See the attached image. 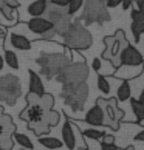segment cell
Instances as JSON below:
<instances>
[{
	"mask_svg": "<svg viewBox=\"0 0 144 150\" xmlns=\"http://www.w3.org/2000/svg\"><path fill=\"white\" fill-rule=\"evenodd\" d=\"M13 139L17 142V144H20L23 149H26V150H33L34 149V146H33V142H31V139L26 135H23V133H17V132H14L13 133Z\"/></svg>",
	"mask_w": 144,
	"mask_h": 150,
	"instance_id": "obj_20",
	"label": "cell"
},
{
	"mask_svg": "<svg viewBox=\"0 0 144 150\" xmlns=\"http://www.w3.org/2000/svg\"><path fill=\"white\" fill-rule=\"evenodd\" d=\"M110 19L112 17H110L109 8L106 6V2H102V0H85L84 13L81 14L77 22H84L87 26H90L92 23L102 25Z\"/></svg>",
	"mask_w": 144,
	"mask_h": 150,
	"instance_id": "obj_3",
	"label": "cell"
},
{
	"mask_svg": "<svg viewBox=\"0 0 144 150\" xmlns=\"http://www.w3.org/2000/svg\"><path fill=\"white\" fill-rule=\"evenodd\" d=\"M2 70H3V57L0 56V71H2Z\"/></svg>",
	"mask_w": 144,
	"mask_h": 150,
	"instance_id": "obj_45",
	"label": "cell"
},
{
	"mask_svg": "<svg viewBox=\"0 0 144 150\" xmlns=\"http://www.w3.org/2000/svg\"><path fill=\"white\" fill-rule=\"evenodd\" d=\"M42 119L45 121L50 127H54V125L59 124L60 115H59L57 112H54V110H47V112L43 113V118H42Z\"/></svg>",
	"mask_w": 144,
	"mask_h": 150,
	"instance_id": "obj_23",
	"label": "cell"
},
{
	"mask_svg": "<svg viewBox=\"0 0 144 150\" xmlns=\"http://www.w3.org/2000/svg\"><path fill=\"white\" fill-rule=\"evenodd\" d=\"M0 13H2L6 19H13V17H14V14H13V13H14V9L11 8V6H8L6 3H3L2 6H0Z\"/></svg>",
	"mask_w": 144,
	"mask_h": 150,
	"instance_id": "obj_35",
	"label": "cell"
},
{
	"mask_svg": "<svg viewBox=\"0 0 144 150\" xmlns=\"http://www.w3.org/2000/svg\"><path fill=\"white\" fill-rule=\"evenodd\" d=\"M96 105L101 107L104 112V125H109L110 129L118 130L119 129V121H123L124 118V112L121 108H118V99H104V98H98L96 99Z\"/></svg>",
	"mask_w": 144,
	"mask_h": 150,
	"instance_id": "obj_6",
	"label": "cell"
},
{
	"mask_svg": "<svg viewBox=\"0 0 144 150\" xmlns=\"http://www.w3.org/2000/svg\"><path fill=\"white\" fill-rule=\"evenodd\" d=\"M118 150H135V149H133V146H129L127 149H118Z\"/></svg>",
	"mask_w": 144,
	"mask_h": 150,
	"instance_id": "obj_46",
	"label": "cell"
},
{
	"mask_svg": "<svg viewBox=\"0 0 144 150\" xmlns=\"http://www.w3.org/2000/svg\"><path fill=\"white\" fill-rule=\"evenodd\" d=\"M138 101H140V102H143V104H144V90L141 91V94H140V99H138Z\"/></svg>",
	"mask_w": 144,
	"mask_h": 150,
	"instance_id": "obj_44",
	"label": "cell"
},
{
	"mask_svg": "<svg viewBox=\"0 0 144 150\" xmlns=\"http://www.w3.org/2000/svg\"><path fill=\"white\" fill-rule=\"evenodd\" d=\"M92 67H93V70H95V71H99V70H101V67H102L101 59L95 57V59H93V62H92Z\"/></svg>",
	"mask_w": 144,
	"mask_h": 150,
	"instance_id": "obj_40",
	"label": "cell"
},
{
	"mask_svg": "<svg viewBox=\"0 0 144 150\" xmlns=\"http://www.w3.org/2000/svg\"><path fill=\"white\" fill-rule=\"evenodd\" d=\"M140 11H141V14L144 16V8H143V9H140Z\"/></svg>",
	"mask_w": 144,
	"mask_h": 150,
	"instance_id": "obj_50",
	"label": "cell"
},
{
	"mask_svg": "<svg viewBox=\"0 0 144 150\" xmlns=\"http://www.w3.org/2000/svg\"><path fill=\"white\" fill-rule=\"evenodd\" d=\"M121 5H123V9L127 11V9L132 6V2H130V0H123V2H121Z\"/></svg>",
	"mask_w": 144,
	"mask_h": 150,
	"instance_id": "obj_43",
	"label": "cell"
},
{
	"mask_svg": "<svg viewBox=\"0 0 144 150\" xmlns=\"http://www.w3.org/2000/svg\"><path fill=\"white\" fill-rule=\"evenodd\" d=\"M20 94H22V87L17 76L5 74L0 77V101L13 107V105H16Z\"/></svg>",
	"mask_w": 144,
	"mask_h": 150,
	"instance_id": "obj_7",
	"label": "cell"
},
{
	"mask_svg": "<svg viewBox=\"0 0 144 150\" xmlns=\"http://www.w3.org/2000/svg\"><path fill=\"white\" fill-rule=\"evenodd\" d=\"M130 16H132V23H133L138 28V31L143 34L144 33V16L141 14V11L140 9H133Z\"/></svg>",
	"mask_w": 144,
	"mask_h": 150,
	"instance_id": "obj_22",
	"label": "cell"
},
{
	"mask_svg": "<svg viewBox=\"0 0 144 150\" xmlns=\"http://www.w3.org/2000/svg\"><path fill=\"white\" fill-rule=\"evenodd\" d=\"M28 28L30 31H33L34 34H43L45 31L51 30L53 28V23L48 22L45 17H33L30 22H28Z\"/></svg>",
	"mask_w": 144,
	"mask_h": 150,
	"instance_id": "obj_12",
	"label": "cell"
},
{
	"mask_svg": "<svg viewBox=\"0 0 144 150\" xmlns=\"http://www.w3.org/2000/svg\"><path fill=\"white\" fill-rule=\"evenodd\" d=\"M96 82H98V90L101 91L102 94H109V93H110V85H109V81H107L104 76L99 74Z\"/></svg>",
	"mask_w": 144,
	"mask_h": 150,
	"instance_id": "obj_31",
	"label": "cell"
},
{
	"mask_svg": "<svg viewBox=\"0 0 144 150\" xmlns=\"http://www.w3.org/2000/svg\"><path fill=\"white\" fill-rule=\"evenodd\" d=\"M70 23H71V19L60 20V22H57V23H54V25H53V30H54V33H56V34H59V36H64L65 33H67L68 26H70Z\"/></svg>",
	"mask_w": 144,
	"mask_h": 150,
	"instance_id": "obj_29",
	"label": "cell"
},
{
	"mask_svg": "<svg viewBox=\"0 0 144 150\" xmlns=\"http://www.w3.org/2000/svg\"><path fill=\"white\" fill-rule=\"evenodd\" d=\"M25 101L28 105H39V101H40V96L36 93H33V91H28L26 93V96H25Z\"/></svg>",
	"mask_w": 144,
	"mask_h": 150,
	"instance_id": "obj_34",
	"label": "cell"
},
{
	"mask_svg": "<svg viewBox=\"0 0 144 150\" xmlns=\"http://www.w3.org/2000/svg\"><path fill=\"white\" fill-rule=\"evenodd\" d=\"M11 43H13V47H16L17 50H22V51H28L31 48V42L28 37L22 36V34H11Z\"/></svg>",
	"mask_w": 144,
	"mask_h": 150,
	"instance_id": "obj_17",
	"label": "cell"
},
{
	"mask_svg": "<svg viewBox=\"0 0 144 150\" xmlns=\"http://www.w3.org/2000/svg\"><path fill=\"white\" fill-rule=\"evenodd\" d=\"M65 45L73 50H88L93 45V37L85 26L81 25V22H71L67 33L62 36Z\"/></svg>",
	"mask_w": 144,
	"mask_h": 150,
	"instance_id": "obj_2",
	"label": "cell"
},
{
	"mask_svg": "<svg viewBox=\"0 0 144 150\" xmlns=\"http://www.w3.org/2000/svg\"><path fill=\"white\" fill-rule=\"evenodd\" d=\"M84 121L87 122V124L96 125V127H98V125H104V112L101 110V107H98V105L95 104V105H93V107L85 113Z\"/></svg>",
	"mask_w": 144,
	"mask_h": 150,
	"instance_id": "obj_13",
	"label": "cell"
},
{
	"mask_svg": "<svg viewBox=\"0 0 144 150\" xmlns=\"http://www.w3.org/2000/svg\"><path fill=\"white\" fill-rule=\"evenodd\" d=\"M101 150H118V147H116L115 142H112V144H109V142H101Z\"/></svg>",
	"mask_w": 144,
	"mask_h": 150,
	"instance_id": "obj_38",
	"label": "cell"
},
{
	"mask_svg": "<svg viewBox=\"0 0 144 150\" xmlns=\"http://www.w3.org/2000/svg\"><path fill=\"white\" fill-rule=\"evenodd\" d=\"M130 94H132L130 84L127 81H123L119 88H118V96H116V99L118 101H127V99H130Z\"/></svg>",
	"mask_w": 144,
	"mask_h": 150,
	"instance_id": "obj_21",
	"label": "cell"
},
{
	"mask_svg": "<svg viewBox=\"0 0 144 150\" xmlns=\"http://www.w3.org/2000/svg\"><path fill=\"white\" fill-rule=\"evenodd\" d=\"M43 113H45V110L40 105H26V108L20 112V119L26 122H37V121H42Z\"/></svg>",
	"mask_w": 144,
	"mask_h": 150,
	"instance_id": "obj_11",
	"label": "cell"
},
{
	"mask_svg": "<svg viewBox=\"0 0 144 150\" xmlns=\"http://www.w3.org/2000/svg\"><path fill=\"white\" fill-rule=\"evenodd\" d=\"M143 56L135 47L127 45L124 50H121L119 53V65H130V67H136L143 64Z\"/></svg>",
	"mask_w": 144,
	"mask_h": 150,
	"instance_id": "obj_9",
	"label": "cell"
},
{
	"mask_svg": "<svg viewBox=\"0 0 144 150\" xmlns=\"http://www.w3.org/2000/svg\"><path fill=\"white\" fill-rule=\"evenodd\" d=\"M22 150H26V149H22Z\"/></svg>",
	"mask_w": 144,
	"mask_h": 150,
	"instance_id": "obj_52",
	"label": "cell"
},
{
	"mask_svg": "<svg viewBox=\"0 0 144 150\" xmlns=\"http://www.w3.org/2000/svg\"><path fill=\"white\" fill-rule=\"evenodd\" d=\"M5 3L8 5V6H11L13 9H16V8H19V2H16V0H5Z\"/></svg>",
	"mask_w": 144,
	"mask_h": 150,
	"instance_id": "obj_41",
	"label": "cell"
},
{
	"mask_svg": "<svg viewBox=\"0 0 144 150\" xmlns=\"http://www.w3.org/2000/svg\"><path fill=\"white\" fill-rule=\"evenodd\" d=\"M0 121H2V125H3V132L5 133H8V135H13V133L16 132V125H14V122L13 119H11V116L9 115H2L0 116Z\"/></svg>",
	"mask_w": 144,
	"mask_h": 150,
	"instance_id": "obj_24",
	"label": "cell"
},
{
	"mask_svg": "<svg viewBox=\"0 0 144 150\" xmlns=\"http://www.w3.org/2000/svg\"><path fill=\"white\" fill-rule=\"evenodd\" d=\"M60 98L64 99L65 105L71 107L73 112H82L88 98V85L85 82L76 85H62Z\"/></svg>",
	"mask_w": 144,
	"mask_h": 150,
	"instance_id": "obj_4",
	"label": "cell"
},
{
	"mask_svg": "<svg viewBox=\"0 0 144 150\" xmlns=\"http://www.w3.org/2000/svg\"><path fill=\"white\" fill-rule=\"evenodd\" d=\"M104 45H106V51L102 53V59H107L112 62L115 68H118L119 65V53H121V45L119 42L115 39V36H109L104 39Z\"/></svg>",
	"mask_w": 144,
	"mask_h": 150,
	"instance_id": "obj_8",
	"label": "cell"
},
{
	"mask_svg": "<svg viewBox=\"0 0 144 150\" xmlns=\"http://www.w3.org/2000/svg\"><path fill=\"white\" fill-rule=\"evenodd\" d=\"M62 142L68 150H73L76 147V136L73 132V127L68 121H65V124L62 127Z\"/></svg>",
	"mask_w": 144,
	"mask_h": 150,
	"instance_id": "obj_14",
	"label": "cell"
},
{
	"mask_svg": "<svg viewBox=\"0 0 144 150\" xmlns=\"http://www.w3.org/2000/svg\"><path fill=\"white\" fill-rule=\"evenodd\" d=\"M82 5H84V0H70V2H68V6H67L68 16H71V17H73L77 11L82 8Z\"/></svg>",
	"mask_w": 144,
	"mask_h": 150,
	"instance_id": "obj_30",
	"label": "cell"
},
{
	"mask_svg": "<svg viewBox=\"0 0 144 150\" xmlns=\"http://www.w3.org/2000/svg\"><path fill=\"white\" fill-rule=\"evenodd\" d=\"M3 113H5V112H3V107H2V105H0V116H2Z\"/></svg>",
	"mask_w": 144,
	"mask_h": 150,
	"instance_id": "obj_48",
	"label": "cell"
},
{
	"mask_svg": "<svg viewBox=\"0 0 144 150\" xmlns=\"http://www.w3.org/2000/svg\"><path fill=\"white\" fill-rule=\"evenodd\" d=\"M42 17H45L48 22H51V23L54 25V23H57V22H60V20L71 19V16H68L67 8H60V6H56V5L48 3Z\"/></svg>",
	"mask_w": 144,
	"mask_h": 150,
	"instance_id": "obj_10",
	"label": "cell"
},
{
	"mask_svg": "<svg viewBox=\"0 0 144 150\" xmlns=\"http://www.w3.org/2000/svg\"><path fill=\"white\" fill-rule=\"evenodd\" d=\"M36 64L40 67V76L45 79H53L64 67L70 64V60L64 53H43L36 59Z\"/></svg>",
	"mask_w": 144,
	"mask_h": 150,
	"instance_id": "obj_1",
	"label": "cell"
},
{
	"mask_svg": "<svg viewBox=\"0 0 144 150\" xmlns=\"http://www.w3.org/2000/svg\"><path fill=\"white\" fill-rule=\"evenodd\" d=\"M88 74H90L88 65L82 62H76V64H68L67 67H64L57 73L56 79L62 85H76V84L85 82Z\"/></svg>",
	"mask_w": 144,
	"mask_h": 150,
	"instance_id": "obj_5",
	"label": "cell"
},
{
	"mask_svg": "<svg viewBox=\"0 0 144 150\" xmlns=\"http://www.w3.org/2000/svg\"><path fill=\"white\" fill-rule=\"evenodd\" d=\"M39 105H40L45 112H47V110H53V107H54V96H53V94H50V93H43L40 96Z\"/></svg>",
	"mask_w": 144,
	"mask_h": 150,
	"instance_id": "obj_26",
	"label": "cell"
},
{
	"mask_svg": "<svg viewBox=\"0 0 144 150\" xmlns=\"http://www.w3.org/2000/svg\"><path fill=\"white\" fill-rule=\"evenodd\" d=\"M130 104H132V110L135 113V118L138 121H144V104L140 102L138 99H130Z\"/></svg>",
	"mask_w": 144,
	"mask_h": 150,
	"instance_id": "obj_25",
	"label": "cell"
},
{
	"mask_svg": "<svg viewBox=\"0 0 144 150\" xmlns=\"http://www.w3.org/2000/svg\"><path fill=\"white\" fill-rule=\"evenodd\" d=\"M28 129H31L37 136H40V135H48L51 127L42 119V121H37V122H28Z\"/></svg>",
	"mask_w": 144,
	"mask_h": 150,
	"instance_id": "obj_19",
	"label": "cell"
},
{
	"mask_svg": "<svg viewBox=\"0 0 144 150\" xmlns=\"http://www.w3.org/2000/svg\"><path fill=\"white\" fill-rule=\"evenodd\" d=\"M121 2H123V0H106V6L107 8H116L121 5Z\"/></svg>",
	"mask_w": 144,
	"mask_h": 150,
	"instance_id": "obj_39",
	"label": "cell"
},
{
	"mask_svg": "<svg viewBox=\"0 0 144 150\" xmlns=\"http://www.w3.org/2000/svg\"><path fill=\"white\" fill-rule=\"evenodd\" d=\"M28 74H30V91L39 94V96H42V94L45 93V88H43L40 76H39L36 71H33V70H28Z\"/></svg>",
	"mask_w": 144,
	"mask_h": 150,
	"instance_id": "obj_15",
	"label": "cell"
},
{
	"mask_svg": "<svg viewBox=\"0 0 144 150\" xmlns=\"http://www.w3.org/2000/svg\"><path fill=\"white\" fill-rule=\"evenodd\" d=\"M5 3V0H0V6H2V5Z\"/></svg>",
	"mask_w": 144,
	"mask_h": 150,
	"instance_id": "obj_49",
	"label": "cell"
},
{
	"mask_svg": "<svg viewBox=\"0 0 144 150\" xmlns=\"http://www.w3.org/2000/svg\"><path fill=\"white\" fill-rule=\"evenodd\" d=\"M3 133H5L3 132V125H2V121H0V135H3Z\"/></svg>",
	"mask_w": 144,
	"mask_h": 150,
	"instance_id": "obj_47",
	"label": "cell"
},
{
	"mask_svg": "<svg viewBox=\"0 0 144 150\" xmlns=\"http://www.w3.org/2000/svg\"><path fill=\"white\" fill-rule=\"evenodd\" d=\"M68 2H70V0H48V3L56 5V6H60V8H67Z\"/></svg>",
	"mask_w": 144,
	"mask_h": 150,
	"instance_id": "obj_36",
	"label": "cell"
},
{
	"mask_svg": "<svg viewBox=\"0 0 144 150\" xmlns=\"http://www.w3.org/2000/svg\"><path fill=\"white\" fill-rule=\"evenodd\" d=\"M5 64H8V67H11L13 70L19 68V59H17L14 51H9V50L5 51Z\"/></svg>",
	"mask_w": 144,
	"mask_h": 150,
	"instance_id": "obj_28",
	"label": "cell"
},
{
	"mask_svg": "<svg viewBox=\"0 0 144 150\" xmlns=\"http://www.w3.org/2000/svg\"><path fill=\"white\" fill-rule=\"evenodd\" d=\"M39 144H42L48 150H57L64 146V142L54 136H39Z\"/></svg>",
	"mask_w": 144,
	"mask_h": 150,
	"instance_id": "obj_18",
	"label": "cell"
},
{
	"mask_svg": "<svg viewBox=\"0 0 144 150\" xmlns=\"http://www.w3.org/2000/svg\"><path fill=\"white\" fill-rule=\"evenodd\" d=\"M13 147H14L13 135H8V133L0 135V150H13Z\"/></svg>",
	"mask_w": 144,
	"mask_h": 150,
	"instance_id": "obj_27",
	"label": "cell"
},
{
	"mask_svg": "<svg viewBox=\"0 0 144 150\" xmlns=\"http://www.w3.org/2000/svg\"><path fill=\"white\" fill-rule=\"evenodd\" d=\"M47 5H48V0H34L28 6V14L33 16V17H42L47 9Z\"/></svg>",
	"mask_w": 144,
	"mask_h": 150,
	"instance_id": "obj_16",
	"label": "cell"
},
{
	"mask_svg": "<svg viewBox=\"0 0 144 150\" xmlns=\"http://www.w3.org/2000/svg\"><path fill=\"white\" fill-rule=\"evenodd\" d=\"M82 135H84L85 138H90V139H98L99 141L106 133L101 132V130H96V129H87V130L82 132Z\"/></svg>",
	"mask_w": 144,
	"mask_h": 150,
	"instance_id": "obj_32",
	"label": "cell"
},
{
	"mask_svg": "<svg viewBox=\"0 0 144 150\" xmlns=\"http://www.w3.org/2000/svg\"><path fill=\"white\" fill-rule=\"evenodd\" d=\"M115 39L119 42L121 50H124L127 45H129V42H127V37H126V34H124V31H123V30H118V31L115 33Z\"/></svg>",
	"mask_w": 144,
	"mask_h": 150,
	"instance_id": "obj_33",
	"label": "cell"
},
{
	"mask_svg": "<svg viewBox=\"0 0 144 150\" xmlns=\"http://www.w3.org/2000/svg\"><path fill=\"white\" fill-rule=\"evenodd\" d=\"M130 2H136V0H130Z\"/></svg>",
	"mask_w": 144,
	"mask_h": 150,
	"instance_id": "obj_51",
	"label": "cell"
},
{
	"mask_svg": "<svg viewBox=\"0 0 144 150\" xmlns=\"http://www.w3.org/2000/svg\"><path fill=\"white\" fill-rule=\"evenodd\" d=\"M102 2H106V0H102Z\"/></svg>",
	"mask_w": 144,
	"mask_h": 150,
	"instance_id": "obj_53",
	"label": "cell"
},
{
	"mask_svg": "<svg viewBox=\"0 0 144 150\" xmlns=\"http://www.w3.org/2000/svg\"><path fill=\"white\" fill-rule=\"evenodd\" d=\"M133 139H135V141H140V142H141V141H144V130L138 132L136 135L133 136Z\"/></svg>",
	"mask_w": 144,
	"mask_h": 150,
	"instance_id": "obj_42",
	"label": "cell"
},
{
	"mask_svg": "<svg viewBox=\"0 0 144 150\" xmlns=\"http://www.w3.org/2000/svg\"><path fill=\"white\" fill-rule=\"evenodd\" d=\"M54 36H56V33H54L53 28L48 30V31H45L43 34H40V37L43 39V40H51V39H54Z\"/></svg>",
	"mask_w": 144,
	"mask_h": 150,
	"instance_id": "obj_37",
	"label": "cell"
}]
</instances>
